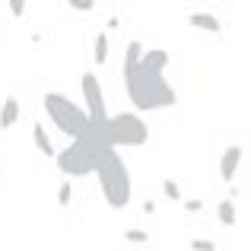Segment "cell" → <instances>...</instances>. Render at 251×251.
<instances>
[{"label":"cell","mask_w":251,"mask_h":251,"mask_svg":"<svg viewBox=\"0 0 251 251\" xmlns=\"http://www.w3.org/2000/svg\"><path fill=\"white\" fill-rule=\"evenodd\" d=\"M124 89L137 111H159L172 108L178 102V92L172 89L166 74L143 64V48L140 42H130L124 51Z\"/></svg>","instance_id":"6da1fadb"},{"label":"cell","mask_w":251,"mask_h":251,"mask_svg":"<svg viewBox=\"0 0 251 251\" xmlns=\"http://www.w3.org/2000/svg\"><path fill=\"white\" fill-rule=\"evenodd\" d=\"M105 143H102V127L92 124L89 134L80 140H70L67 147L57 153V169L67 178H83V175H96V162L102 156Z\"/></svg>","instance_id":"7a4b0ae2"},{"label":"cell","mask_w":251,"mask_h":251,"mask_svg":"<svg viewBox=\"0 0 251 251\" xmlns=\"http://www.w3.org/2000/svg\"><path fill=\"white\" fill-rule=\"evenodd\" d=\"M96 178L102 184V197L108 207L121 210L130 203V172L118 150H102V156L96 162Z\"/></svg>","instance_id":"3957f363"},{"label":"cell","mask_w":251,"mask_h":251,"mask_svg":"<svg viewBox=\"0 0 251 251\" xmlns=\"http://www.w3.org/2000/svg\"><path fill=\"white\" fill-rule=\"evenodd\" d=\"M42 102H45V111H48L51 124H54V127L61 130L64 137H70V140H80V137L89 134L92 121H89V115H86V108H80L74 99L61 96V92H48Z\"/></svg>","instance_id":"277c9868"},{"label":"cell","mask_w":251,"mask_h":251,"mask_svg":"<svg viewBox=\"0 0 251 251\" xmlns=\"http://www.w3.org/2000/svg\"><path fill=\"white\" fill-rule=\"evenodd\" d=\"M150 140V127L140 115L134 111H121L111 115L108 124L102 127V143L105 150H121V147H143Z\"/></svg>","instance_id":"5b68a950"},{"label":"cell","mask_w":251,"mask_h":251,"mask_svg":"<svg viewBox=\"0 0 251 251\" xmlns=\"http://www.w3.org/2000/svg\"><path fill=\"white\" fill-rule=\"evenodd\" d=\"M83 99H86V115L96 127H105L108 124V108H105V96H102V83H99L96 74H83Z\"/></svg>","instance_id":"8992f818"},{"label":"cell","mask_w":251,"mask_h":251,"mask_svg":"<svg viewBox=\"0 0 251 251\" xmlns=\"http://www.w3.org/2000/svg\"><path fill=\"white\" fill-rule=\"evenodd\" d=\"M239 166H242V147L232 143V147L223 153V159H220V178H223V181H232L235 172H239Z\"/></svg>","instance_id":"52a82bcc"},{"label":"cell","mask_w":251,"mask_h":251,"mask_svg":"<svg viewBox=\"0 0 251 251\" xmlns=\"http://www.w3.org/2000/svg\"><path fill=\"white\" fill-rule=\"evenodd\" d=\"M32 137H35L38 153L48 156V159H57V150H54V143H51V137H48V130H45V124H35V127H32Z\"/></svg>","instance_id":"ba28073f"},{"label":"cell","mask_w":251,"mask_h":251,"mask_svg":"<svg viewBox=\"0 0 251 251\" xmlns=\"http://www.w3.org/2000/svg\"><path fill=\"white\" fill-rule=\"evenodd\" d=\"M16 121H19V99H16V96H6L3 108H0V130L13 127Z\"/></svg>","instance_id":"9c48e42d"},{"label":"cell","mask_w":251,"mask_h":251,"mask_svg":"<svg viewBox=\"0 0 251 251\" xmlns=\"http://www.w3.org/2000/svg\"><path fill=\"white\" fill-rule=\"evenodd\" d=\"M188 23L194 25V29H203V32H220V29H223L220 19H216L213 13H191Z\"/></svg>","instance_id":"30bf717a"},{"label":"cell","mask_w":251,"mask_h":251,"mask_svg":"<svg viewBox=\"0 0 251 251\" xmlns=\"http://www.w3.org/2000/svg\"><path fill=\"white\" fill-rule=\"evenodd\" d=\"M143 64L159 74H166V64H169V51L166 48H153V51H143Z\"/></svg>","instance_id":"8fae6325"},{"label":"cell","mask_w":251,"mask_h":251,"mask_svg":"<svg viewBox=\"0 0 251 251\" xmlns=\"http://www.w3.org/2000/svg\"><path fill=\"white\" fill-rule=\"evenodd\" d=\"M216 220H220L223 226H235V203L229 201V197L220 201V207H216Z\"/></svg>","instance_id":"7c38bea8"},{"label":"cell","mask_w":251,"mask_h":251,"mask_svg":"<svg viewBox=\"0 0 251 251\" xmlns=\"http://www.w3.org/2000/svg\"><path fill=\"white\" fill-rule=\"evenodd\" d=\"M92 61H96V64H105V61H108V35H105V32H99V35H96Z\"/></svg>","instance_id":"4fadbf2b"},{"label":"cell","mask_w":251,"mask_h":251,"mask_svg":"<svg viewBox=\"0 0 251 251\" xmlns=\"http://www.w3.org/2000/svg\"><path fill=\"white\" fill-rule=\"evenodd\" d=\"M162 191H166L169 201H181V188H178L175 178H162Z\"/></svg>","instance_id":"5bb4252c"},{"label":"cell","mask_w":251,"mask_h":251,"mask_svg":"<svg viewBox=\"0 0 251 251\" xmlns=\"http://www.w3.org/2000/svg\"><path fill=\"white\" fill-rule=\"evenodd\" d=\"M70 201H74V188H70V181H64L61 188H57V203H61V207H70Z\"/></svg>","instance_id":"9a60e30c"},{"label":"cell","mask_w":251,"mask_h":251,"mask_svg":"<svg viewBox=\"0 0 251 251\" xmlns=\"http://www.w3.org/2000/svg\"><path fill=\"white\" fill-rule=\"evenodd\" d=\"M124 239L134 242V245H143V242H150V232H147V229H127V232H124Z\"/></svg>","instance_id":"2e32d148"},{"label":"cell","mask_w":251,"mask_h":251,"mask_svg":"<svg viewBox=\"0 0 251 251\" xmlns=\"http://www.w3.org/2000/svg\"><path fill=\"white\" fill-rule=\"evenodd\" d=\"M191 251H216V242H210V239H194V242H191Z\"/></svg>","instance_id":"e0dca14e"},{"label":"cell","mask_w":251,"mask_h":251,"mask_svg":"<svg viewBox=\"0 0 251 251\" xmlns=\"http://www.w3.org/2000/svg\"><path fill=\"white\" fill-rule=\"evenodd\" d=\"M70 10H83V13H89V10H96V0H70Z\"/></svg>","instance_id":"ac0fdd59"},{"label":"cell","mask_w":251,"mask_h":251,"mask_svg":"<svg viewBox=\"0 0 251 251\" xmlns=\"http://www.w3.org/2000/svg\"><path fill=\"white\" fill-rule=\"evenodd\" d=\"M184 210H188V213H201V210H203V201L191 197V201H184Z\"/></svg>","instance_id":"d6986e66"},{"label":"cell","mask_w":251,"mask_h":251,"mask_svg":"<svg viewBox=\"0 0 251 251\" xmlns=\"http://www.w3.org/2000/svg\"><path fill=\"white\" fill-rule=\"evenodd\" d=\"M23 10H25L23 0H10V13H13V16H23Z\"/></svg>","instance_id":"ffe728a7"},{"label":"cell","mask_w":251,"mask_h":251,"mask_svg":"<svg viewBox=\"0 0 251 251\" xmlns=\"http://www.w3.org/2000/svg\"><path fill=\"white\" fill-rule=\"evenodd\" d=\"M143 213H156V203L153 201H143Z\"/></svg>","instance_id":"44dd1931"}]
</instances>
